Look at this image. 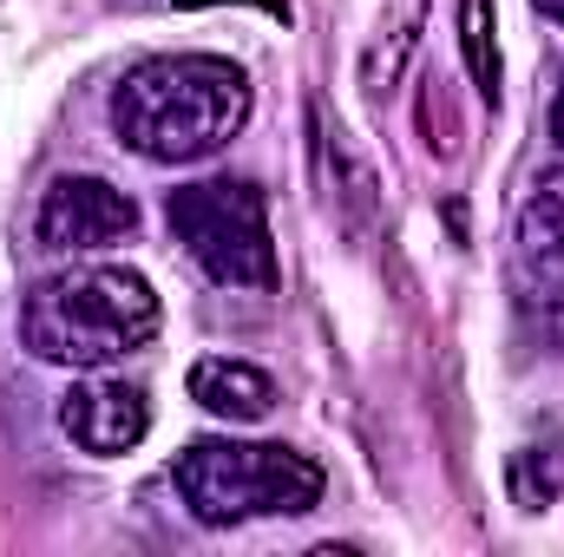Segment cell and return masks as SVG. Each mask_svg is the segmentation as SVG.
Segmentation results:
<instances>
[{"mask_svg":"<svg viewBox=\"0 0 564 557\" xmlns=\"http://www.w3.org/2000/svg\"><path fill=\"white\" fill-rule=\"evenodd\" d=\"M250 125V73L217 53L144 59L112 92V132L144 164H197Z\"/></svg>","mask_w":564,"mask_h":557,"instance_id":"cell-1","label":"cell"},{"mask_svg":"<svg viewBox=\"0 0 564 557\" xmlns=\"http://www.w3.org/2000/svg\"><path fill=\"white\" fill-rule=\"evenodd\" d=\"M177 499L197 525H250L302 518L322 505V466L276 439H197L177 452Z\"/></svg>","mask_w":564,"mask_h":557,"instance_id":"cell-3","label":"cell"},{"mask_svg":"<svg viewBox=\"0 0 564 557\" xmlns=\"http://www.w3.org/2000/svg\"><path fill=\"white\" fill-rule=\"evenodd\" d=\"M33 230L46 250H112L139 230V204L106 177H53Z\"/></svg>","mask_w":564,"mask_h":557,"instance_id":"cell-5","label":"cell"},{"mask_svg":"<svg viewBox=\"0 0 564 557\" xmlns=\"http://www.w3.org/2000/svg\"><path fill=\"white\" fill-rule=\"evenodd\" d=\"M171 237L184 256L224 288H270L276 282V243H270V204L250 177H204L171 190L164 204Z\"/></svg>","mask_w":564,"mask_h":557,"instance_id":"cell-4","label":"cell"},{"mask_svg":"<svg viewBox=\"0 0 564 557\" xmlns=\"http://www.w3.org/2000/svg\"><path fill=\"white\" fill-rule=\"evenodd\" d=\"M421 20H426V0H401V7H394V20H381V40H375V46H368V59H361L368 92H388V86L401 79L408 53H414V40H421Z\"/></svg>","mask_w":564,"mask_h":557,"instance_id":"cell-9","label":"cell"},{"mask_svg":"<svg viewBox=\"0 0 564 557\" xmlns=\"http://www.w3.org/2000/svg\"><path fill=\"white\" fill-rule=\"evenodd\" d=\"M151 335H158V295L139 270L93 263V270L33 282L20 295V341L46 368L99 374V368L151 348Z\"/></svg>","mask_w":564,"mask_h":557,"instance_id":"cell-2","label":"cell"},{"mask_svg":"<svg viewBox=\"0 0 564 557\" xmlns=\"http://www.w3.org/2000/svg\"><path fill=\"white\" fill-rule=\"evenodd\" d=\"M466 59H473V79L486 99H499V46H492V7L486 0H466Z\"/></svg>","mask_w":564,"mask_h":557,"instance_id":"cell-10","label":"cell"},{"mask_svg":"<svg viewBox=\"0 0 564 557\" xmlns=\"http://www.w3.org/2000/svg\"><path fill=\"white\" fill-rule=\"evenodd\" d=\"M532 7H539L545 20H558V26H564V0H532Z\"/></svg>","mask_w":564,"mask_h":557,"instance_id":"cell-12","label":"cell"},{"mask_svg":"<svg viewBox=\"0 0 564 557\" xmlns=\"http://www.w3.org/2000/svg\"><path fill=\"white\" fill-rule=\"evenodd\" d=\"M59 426L79 452L119 459L151 433V401H144V387H126V381H79L59 401Z\"/></svg>","mask_w":564,"mask_h":557,"instance_id":"cell-6","label":"cell"},{"mask_svg":"<svg viewBox=\"0 0 564 557\" xmlns=\"http://www.w3.org/2000/svg\"><path fill=\"white\" fill-rule=\"evenodd\" d=\"M512 270L539 302H564V171H545L512 223Z\"/></svg>","mask_w":564,"mask_h":557,"instance_id":"cell-7","label":"cell"},{"mask_svg":"<svg viewBox=\"0 0 564 557\" xmlns=\"http://www.w3.org/2000/svg\"><path fill=\"white\" fill-rule=\"evenodd\" d=\"M191 401H197L204 414L230 419V426H257V419L276 407V381H270L263 368L237 361V354H204V361L191 368Z\"/></svg>","mask_w":564,"mask_h":557,"instance_id":"cell-8","label":"cell"},{"mask_svg":"<svg viewBox=\"0 0 564 557\" xmlns=\"http://www.w3.org/2000/svg\"><path fill=\"white\" fill-rule=\"evenodd\" d=\"M552 139L564 144V86H558V99H552Z\"/></svg>","mask_w":564,"mask_h":557,"instance_id":"cell-11","label":"cell"}]
</instances>
